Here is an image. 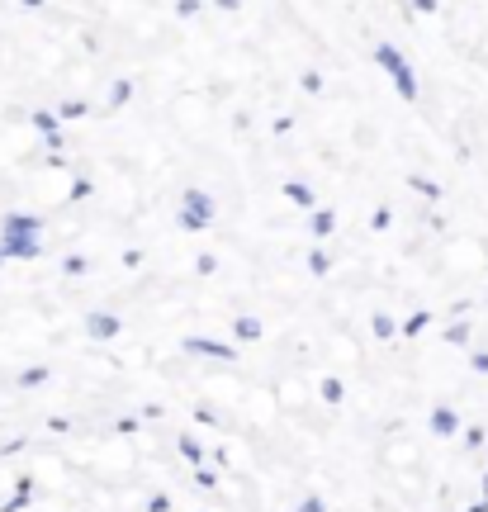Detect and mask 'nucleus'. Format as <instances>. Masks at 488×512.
Segmentation results:
<instances>
[{"mask_svg": "<svg viewBox=\"0 0 488 512\" xmlns=\"http://www.w3.org/2000/svg\"><path fill=\"white\" fill-rule=\"evenodd\" d=\"M375 62L394 76V86H398V95H403V100H417V76H413V67L403 62V53H398L394 43H380V48H375Z\"/></svg>", "mask_w": 488, "mask_h": 512, "instance_id": "1", "label": "nucleus"}, {"mask_svg": "<svg viewBox=\"0 0 488 512\" xmlns=\"http://www.w3.org/2000/svg\"><path fill=\"white\" fill-rule=\"evenodd\" d=\"M209 223H214V200H209L204 190H185V200H181V228L199 233V228H209Z\"/></svg>", "mask_w": 488, "mask_h": 512, "instance_id": "2", "label": "nucleus"}, {"mask_svg": "<svg viewBox=\"0 0 488 512\" xmlns=\"http://www.w3.org/2000/svg\"><path fill=\"white\" fill-rule=\"evenodd\" d=\"M185 356H209V361H237V351L228 342H214V337H185L181 342Z\"/></svg>", "mask_w": 488, "mask_h": 512, "instance_id": "3", "label": "nucleus"}, {"mask_svg": "<svg viewBox=\"0 0 488 512\" xmlns=\"http://www.w3.org/2000/svg\"><path fill=\"white\" fill-rule=\"evenodd\" d=\"M38 252H43V247H38V233H5V242H0V256H5V261H10V256L34 261Z\"/></svg>", "mask_w": 488, "mask_h": 512, "instance_id": "4", "label": "nucleus"}, {"mask_svg": "<svg viewBox=\"0 0 488 512\" xmlns=\"http://www.w3.org/2000/svg\"><path fill=\"white\" fill-rule=\"evenodd\" d=\"M119 332H124V323H119L114 313H91V318H86V337H95V342H114Z\"/></svg>", "mask_w": 488, "mask_h": 512, "instance_id": "5", "label": "nucleus"}, {"mask_svg": "<svg viewBox=\"0 0 488 512\" xmlns=\"http://www.w3.org/2000/svg\"><path fill=\"white\" fill-rule=\"evenodd\" d=\"M432 432H436V437H455V432H460L455 408H432Z\"/></svg>", "mask_w": 488, "mask_h": 512, "instance_id": "6", "label": "nucleus"}, {"mask_svg": "<svg viewBox=\"0 0 488 512\" xmlns=\"http://www.w3.org/2000/svg\"><path fill=\"white\" fill-rule=\"evenodd\" d=\"M34 128H38V133H43V138H48V147H53V152H57V143H62V128H57V114L38 110V114H34Z\"/></svg>", "mask_w": 488, "mask_h": 512, "instance_id": "7", "label": "nucleus"}, {"mask_svg": "<svg viewBox=\"0 0 488 512\" xmlns=\"http://www.w3.org/2000/svg\"><path fill=\"white\" fill-rule=\"evenodd\" d=\"M233 332H237V342H261V318H233Z\"/></svg>", "mask_w": 488, "mask_h": 512, "instance_id": "8", "label": "nucleus"}, {"mask_svg": "<svg viewBox=\"0 0 488 512\" xmlns=\"http://www.w3.org/2000/svg\"><path fill=\"white\" fill-rule=\"evenodd\" d=\"M285 195H290L299 209H308V214H313V204H318V200H313V190H308L304 181H285Z\"/></svg>", "mask_w": 488, "mask_h": 512, "instance_id": "9", "label": "nucleus"}, {"mask_svg": "<svg viewBox=\"0 0 488 512\" xmlns=\"http://www.w3.org/2000/svg\"><path fill=\"white\" fill-rule=\"evenodd\" d=\"M318 394H323V403H342L346 399V384L337 380V375H327V380L318 384Z\"/></svg>", "mask_w": 488, "mask_h": 512, "instance_id": "10", "label": "nucleus"}, {"mask_svg": "<svg viewBox=\"0 0 488 512\" xmlns=\"http://www.w3.org/2000/svg\"><path fill=\"white\" fill-rule=\"evenodd\" d=\"M332 228H337V214H332V209H313V233H318V238H327Z\"/></svg>", "mask_w": 488, "mask_h": 512, "instance_id": "11", "label": "nucleus"}, {"mask_svg": "<svg viewBox=\"0 0 488 512\" xmlns=\"http://www.w3.org/2000/svg\"><path fill=\"white\" fill-rule=\"evenodd\" d=\"M181 456L195 465V470H204V446H199L195 437H181Z\"/></svg>", "mask_w": 488, "mask_h": 512, "instance_id": "12", "label": "nucleus"}, {"mask_svg": "<svg viewBox=\"0 0 488 512\" xmlns=\"http://www.w3.org/2000/svg\"><path fill=\"white\" fill-rule=\"evenodd\" d=\"M29 494H34V484L24 479V484L15 489V498H5V508H0V512H19V508H29Z\"/></svg>", "mask_w": 488, "mask_h": 512, "instance_id": "13", "label": "nucleus"}, {"mask_svg": "<svg viewBox=\"0 0 488 512\" xmlns=\"http://www.w3.org/2000/svg\"><path fill=\"white\" fill-rule=\"evenodd\" d=\"M370 328H375V337H380V342H389V337L398 332V323L389 318V313H375V323H370Z\"/></svg>", "mask_w": 488, "mask_h": 512, "instance_id": "14", "label": "nucleus"}, {"mask_svg": "<svg viewBox=\"0 0 488 512\" xmlns=\"http://www.w3.org/2000/svg\"><path fill=\"white\" fill-rule=\"evenodd\" d=\"M43 380H48V370H43V366H29L24 375H19V384H24V389H38Z\"/></svg>", "mask_w": 488, "mask_h": 512, "instance_id": "15", "label": "nucleus"}, {"mask_svg": "<svg viewBox=\"0 0 488 512\" xmlns=\"http://www.w3.org/2000/svg\"><path fill=\"white\" fill-rule=\"evenodd\" d=\"M446 342L465 347V342H470V323H451V328H446Z\"/></svg>", "mask_w": 488, "mask_h": 512, "instance_id": "16", "label": "nucleus"}, {"mask_svg": "<svg viewBox=\"0 0 488 512\" xmlns=\"http://www.w3.org/2000/svg\"><path fill=\"white\" fill-rule=\"evenodd\" d=\"M133 100V86L128 81H114V91H109V105H128Z\"/></svg>", "mask_w": 488, "mask_h": 512, "instance_id": "17", "label": "nucleus"}, {"mask_svg": "<svg viewBox=\"0 0 488 512\" xmlns=\"http://www.w3.org/2000/svg\"><path fill=\"white\" fill-rule=\"evenodd\" d=\"M413 190H422L427 200H441V185H436V181H427V176H413Z\"/></svg>", "mask_w": 488, "mask_h": 512, "instance_id": "18", "label": "nucleus"}, {"mask_svg": "<svg viewBox=\"0 0 488 512\" xmlns=\"http://www.w3.org/2000/svg\"><path fill=\"white\" fill-rule=\"evenodd\" d=\"M308 271H313V275H327V271H332L327 252H308Z\"/></svg>", "mask_w": 488, "mask_h": 512, "instance_id": "19", "label": "nucleus"}, {"mask_svg": "<svg viewBox=\"0 0 488 512\" xmlns=\"http://www.w3.org/2000/svg\"><path fill=\"white\" fill-rule=\"evenodd\" d=\"M427 323H432V313H413V318L403 323V332H408V337H417V332L427 328Z\"/></svg>", "mask_w": 488, "mask_h": 512, "instance_id": "20", "label": "nucleus"}, {"mask_svg": "<svg viewBox=\"0 0 488 512\" xmlns=\"http://www.w3.org/2000/svg\"><path fill=\"white\" fill-rule=\"evenodd\" d=\"M299 86H304L308 95H318V91H323V76H318V72H304V81H299Z\"/></svg>", "mask_w": 488, "mask_h": 512, "instance_id": "21", "label": "nucleus"}, {"mask_svg": "<svg viewBox=\"0 0 488 512\" xmlns=\"http://www.w3.org/2000/svg\"><path fill=\"white\" fill-rule=\"evenodd\" d=\"M81 114H86V100H67L62 105V119H81Z\"/></svg>", "mask_w": 488, "mask_h": 512, "instance_id": "22", "label": "nucleus"}, {"mask_svg": "<svg viewBox=\"0 0 488 512\" xmlns=\"http://www.w3.org/2000/svg\"><path fill=\"white\" fill-rule=\"evenodd\" d=\"M176 15H185V19H195V15H199V0H176Z\"/></svg>", "mask_w": 488, "mask_h": 512, "instance_id": "23", "label": "nucleus"}, {"mask_svg": "<svg viewBox=\"0 0 488 512\" xmlns=\"http://www.w3.org/2000/svg\"><path fill=\"white\" fill-rule=\"evenodd\" d=\"M465 446H470V451H479V446H484V427H470V432H465Z\"/></svg>", "mask_w": 488, "mask_h": 512, "instance_id": "24", "label": "nucleus"}, {"mask_svg": "<svg viewBox=\"0 0 488 512\" xmlns=\"http://www.w3.org/2000/svg\"><path fill=\"white\" fill-rule=\"evenodd\" d=\"M62 271H67V275H81V271H86V261H81V256H67V261H62Z\"/></svg>", "mask_w": 488, "mask_h": 512, "instance_id": "25", "label": "nucleus"}, {"mask_svg": "<svg viewBox=\"0 0 488 512\" xmlns=\"http://www.w3.org/2000/svg\"><path fill=\"white\" fill-rule=\"evenodd\" d=\"M166 508H171V498H166V494H157V498H147V512H166Z\"/></svg>", "mask_w": 488, "mask_h": 512, "instance_id": "26", "label": "nucleus"}, {"mask_svg": "<svg viewBox=\"0 0 488 512\" xmlns=\"http://www.w3.org/2000/svg\"><path fill=\"white\" fill-rule=\"evenodd\" d=\"M470 366L479 370V375H488V351H474V356H470Z\"/></svg>", "mask_w": 488, "mask_h": 512, "instance_id": "27", "label": "nucleus"}, {"mask_svg": "<svg viewBox=\"0 0 488 512\" xmlns=\"http://www.w3.org/2000/svg\"><path fill=\"white\" fill-rule=\"evenodd\" d=\"M299 512H327V503H323V498H304V503H299Z\"/></svg>", "mask_w": 488, "mask_h": 512, "instance_id": "28", "label": "nucleus"}, {"mask_svg": "<svg viewBox=\"0 0 488 512\" xmlns=\"http://www.w3.org/2000/svg\"><path fill=\"white\" fill-rule=\"evenodd\" d=\"M195 271H199V275H214V271H218V261H214V256H199Z\"/></svg>", "mask_w": 488, "mask_h": 512, "instance_id": "29", "label": "nucleus"}, {"mask_svg": "<svg viewBox=\"0 0 488 512\" xmlns=\"http://www.w3.org/2000/svg\"><path fill=\"white\" fill-rule=\"evenodd\" d=\"M195 479H199V484H204V489H214V484H218V475H214V470H195Z\"/></svg>", "mask_w": 488, "mask_h": 512, "instance_id": "30", "label": "nucleus"}, {"mask_svg": "<svg viewBox=\"0 0 488 512\" xmlns=\"http://www.w3.org/2000/svg\"><path fill=\"white\" fill-rule=\"evenodd\" d=\"M417 15H436V0H413Z\"/></svg>", "mask_w": 488, "mask_h": 512, "instance_id": "31", "label": "nucleus"}, {"mask_svg": "<svg viewBox=\"0 0 488 512\" xmlns=\"http://www.w3.org/2000/svg\"><path fill=\"white\" fill-rule=\"evenodd\" d=\"M218 10H237V0H214Z\"/></svg>", "mask_w": 488, "mask_h": 512, "instance_id": "32", "label": "nucleus"}, {"mask_svg": "<svg viewBox=\"0 0 488 512\" xmlns=\"http://www.w3.org/2000/svg\"><path fill=\"white\" fill-rule=\"evenodd\" d=\"M470 512H488V498H479V503H470Z\"/></svg>", "mask_w": 488, "mask_h": 512, "instance_id": "33", "label": "nucleus"}, {"mask_svg": "<svg viewBox=\"0 0 488 512\" xmlns=\"http://www.w3.org/2000/svg\"><path fill=\"white\" fill-rule=\"evenodd\" d=\"M19 5H29V10H43V0H19Z\"/></svg>", "mask_w": 488, "mask_h": 512, "instance_id": "34", "label": "nucleus"}, {"mask_svg": "<svg viewBox=\"0 0 488 512\" xmlns=\"http://www.w3.org/2000/svg\"><path fill=\"white\" fill-rule=\"evenodd\" d=\"M484 498H488V475H484Z\"/></svg>", "mask_w": 488, "mask_h": 512, "instance_id": "35", "label": "nucleus"}, {"mask_svg": "<svg viewBox=\"0 0 488 512\" xmlns=\"http://www.w3.org/2000/svg\"><path fill=\"white\" fill-rule=\"evenodd\" d=\"M0 261H5V256H0Z\"/></svg>", "mask_w": 488, "mask_h": 512, "instance_id": "36", "label": "nucleus"}]
</instances>
